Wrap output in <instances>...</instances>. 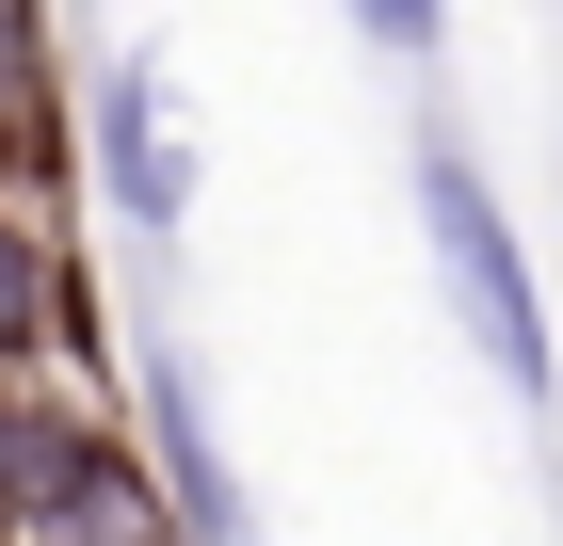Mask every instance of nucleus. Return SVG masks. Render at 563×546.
<instances>
[{
  "instance_id": "nucleus-1",
  "label": "nucleus",
  "mask_w": 563,
  "mask_h": 546,
  "mask_svg": "<svg viewBox=\"0 0 563 546\" xmlns=\"http://www.w3.org/2000/svg\"><path fill=\"white\" fill-rule=\"evenodd\" d=\"M419 242H434V290H451V322H467L483 386L548 402V386H563V354H548V290H531V242H516L499 177H483L467 145H451V129L419 145Z\"/></svg>"
},
{
  "instance_id": "nucleus-2",
  "label": "nucleus",
  "mask_w": 563,
  "mask_h": 546,
  "mask_svg": "<svg viewBox=\"0 0 563 546\" xmlns=\"http://www.w3.org/2000/svg\"><path fill=\"white\" fill-rule=\"evenodd\" d=\"M0 546H177V514L97 419H33V466L0 499Z\"/></svg>"
},
{
  "instance_id": "nucleus-3",
  "label": "nucleus",
  "mask_w": 563,
  "mask_h": 546,
  "mask_svg": "<svg viewBox=\"0 0 563 546\" xmlns=\"http://www.w3.org/2000/svg\"><path fill=\"white\" fill-rule=\"evenodd\" d=\"M81 145H97V210L130 225V242H177V225H194V129H177L162 65H97Z\"/></svg>"
},
{
  "instance_id": "nucleus-4",
  "label": "nucleus",
  "mask_w": 563,
  "mask_h": 546,
  "mask_svg": "<svg viewBox=\"0 0 563 546\" xmlns=\"http://www.w3.org/2000/svg\"><path fill=\"white\" fill-rule=\"evenodd\" d=\"M145 434H162V514H177V546H242V482H225V450H210V402H194V370H145Z\"/></svg>"
},
{
  "instance_id": "nucleus-5",
  "label": "nucleus",
  "mask_w": 563,
  "mask_h": 546,
  "mask_svg": "<svg viewBox=\"0 0 563 546\" xmlns=\"http://www.w3.org/2000/svg\"><path fill=\"white\" fill-rule=\"evenodd\" d=\"M48 337H65V242H48V225L0 193V386L33 370Z\"/></svg>"
},
{
  "instance_id": "nucleus-6",
  "label": "nucleus",
  "mask_w": 563,
  "mask_h": 546,
  "mask_svg": "<svg viewBox=\"0 0 563 546\" xmlns=\"http://www.w3.org/2000/svg\"><path fill=\"white\" fill-rule=\"evenodd\" d=\"M354 16V48H387V65H434L451 48V0H339Z\"/></svg>"
},
{
  "instance_id": "nucleus-7",
  "label": "nucleus",
  "mask_w": 563,
  "mask_h": 546,
  "mask_svg": "<svg viewBox=\"0 0 563 546\" xmlns=\"http://www.w3.org/2000/svg\"><path fill=\"white\" fill-rule=\"evenodd\" d=\"M0 161H16V145H0Z\"/></svg>"
}]
</instances>
